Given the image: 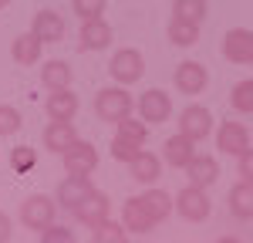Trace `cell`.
Returning a JSON list of instances; mask_svg holds the SVG:
<instances>
[{"instance_id": "cell-1", "label": "cell", "mask_w": 253, "mask_h": 243, "mask_svg": "<svg viewBox=\"0 0 253 243\" xmlns=\"http://www.w3.org/2000/svg\"><path fill=\"white\" fill-rule=\"evenodd\" d=\"M95 115L101 122H112V125H118L125 115H132V95H128V88L125 84L101 88L95 95Z\"/></svg>"}, {"instance_id": "cell-2", "label": "cell", "mask_w": 253, "mask_h": 243, "mask_svg": "<svg viewBox=\"0 0 253 243\" xmlns=\"http://www.w3.org/2000/svg\"><path fill=\"white\" fill-rule=\"evenodd\" d=\"M58 216V200L54 196H44V193H34L20 202V223L27 230H44L47 223H54Z\"/></svg>"}, {"instance_id": "cell-3", "label": "cell", "mask_w": 253, "mask_h": 243, "mask_svg": "<svg viewBox=\"0 0 253 243\" xmlns=\"http://www.w3.org/2000/svg\"><path fill=\"white\" fill-rule=\"evenodd\" d=\"M108 75L115 78V84H135L142 75H145V58L138 54L135 47H122V51H115L112 54V61H108Z\"/></svg>"}, {"instance_id": "cell-4", "label": "cell", "mask_w": 253, "mask_h": 243, "mask_svg": "<svg viewBox=\"0 0 253 243\" xmlns=\"http://www.w3.org/2000/svg\"><path fill=\"white\" fill-rule=\"evenodd\" d=\"M210 209H213V202L206 196V189L203 186H186V189H179V196H175V213L182 216V220L189 223H203L210 216Z\"/></svg>"}, {"instance_id": "cell-5", "label": "cell", "mask_w": 253, "mask_h": 243, "mask_svg": "<svg viewBox=\"0 0 253 243\" xmlns=\"http://www.w3.org/2000/svg\"><path fill=\"white\" fill-rule=\"evenodd\" d=\"M213 112L210 108H203V105H186L182 108V115H179V132L182 135H189L193 142H203L210 132H213Z\"/></svg>"}, {"instance_id": "cell-6", "label": "cell", "mask_w": 253, "mask_h": 243, "mask_svg": "<svg viewBox=\"0 0 253 243\" xmlns=\"http://www.w3.org/2000/svg\"><path fill=\"white\" fill-rule=\"evenodd\" d=\"M64 156V172L68 176H91L98 169V149L91 142H75L68 152H61Z\"/></svg>"}, {"instance_id": "cell-7", "label": "cell", "mask_w": 253, "mask_h": 243, "mask_svg": "<svg viewBox=\"0 0 253 243\" xmlns=\"http://www.w3.org/2000/svg\"><path fill=\"white\" fill-rule=\"evenodd\" d=\"M138 115H142V122H149V125H162V122H169V115H172V98L162 88H149L138 98Z\"/></svg>"}, {"instance_id": "cell-8", "label": "cell", "mask_w": 253, "mask_h": 243, "mask_svg": "<svg viewBox=\"0 0 253 243\" xmlns=\"http://www.w3.org/2000/svg\"><path fill=\"white\" fill-rule=\"evenodd\" d=\"M172 84L182 95H203L206 84H210V71L199 64V61H182L172 75Z\"/></svg>"}, {"instance_id": "cell-9", "label": "cell", "mask_w": 253, "mask_h": 243, "mask_svg": "<svg viewBox=\"0 0 253 243\" xmlns=\"http://www.w3.org/2000/svg\"><path fill=\"white\" fill-rule=\"evenodd\" d=\"M216 149L240 159V152L250 149V132H247V125H240V122H223L219 132H216Z\"/></svg>"}, {"instance_id": "cell-10", "label": "cell", "mask_w": 253, "mask_h": 243, "mask_svg": "<svg viewBox=\"0 0 253 243\" xmlns=\"http://www.w3.org/2000/svg\"><path fill=\"white\" fill-rule=\"evenodd\" d=\"M223 54L233 64H253V31H247V27L230 31L223 40Z\"/></svg>"}, {"instance_id": "cell-11", "label": "cell", "mask_w": 253, "mask_h": 243, "mask_svg": "<svg viewBox=\"0 0 253 243\" xmlns=\"http://www.w3.org/2000/svg\"><path fill=\"white\" fill-rule=\"evenodd\" d=\"M108 209H112L108 196H105V193H98V189H91V193H88V196H84V200H81L71 213H75V220L95 226L98 220H105V216H108Z\"/></svg>"}, {"instance_id": "cell-12", "label": "cell", "mask_w": 253, "mask_h": 243, "mask_svg": "<svg viewBox=\"0 0 253 243\" xmlns=\"http://www.w3.org/2000/svg\"><path fill=\"white\" fill-rule=\"evenodd\" d=\"M78 44H81V51H105L112 44V27L101 17L84 20L81 24V34H78Z\"/></svg>"}, {"instance_id": "cell-13", "label": "cell", "mask_w": 253, "mask_h": 243, "mask_svg": "<svg viewBox=\"0 0 253 243\" xmlns=\"http://www.w3.org/2000/svg\"><path fill=\"white\" fill-rule=\"evenodd\" d=\"M193 156H196V142L189 135H182V132H175L172 139H166V145H162V159L169 165H175V169H186Z\"/></svg>"}, {"instance_id": "cell-14", "label": "cell", "mask_w": 253, "mask_h": 243, "mask_svg": "<svg viewBox=\"0 0 253 243\" xmlns=\"http://www.w3.org/2000/svg\"><path fill=\"white\" fill-rule=\"evenodd\" d=\"M31 31L38 34L44 44H58L61 38H64V17L61 14H54V10H38L34 14V24H31Z\"/></svg>"}, {"instance_id": "cell-15", "label": "cell", "mask_w": 253, "mask_h": 243, "mask_svg": "<svg viewBox=\"0 0 253 243\" xmlns=\"http://www.w3.org/2000/svg\"><path fill=\"white\" fill-rule=\"evenodd\" d=\"M75 142H78V135H75V125H71V122L51 119V125L44 128V145H47V152H68Z\"/></svg>"}, {"instance_id": "cell-16", "label": "cell", "mask_w": 253, "mask_h": 243, "mask_svg": "<svg viewBox=\"0 0 253 243\" xmlns=\"http://www.w3.org/2000/svg\"><path fill=\"white\" fill-rule=\"evenodd\" d=\"M122 226H125L128 233H149V230L156 226V220L149 216V209H145L142 196H135V200L125 202V209H122Z\"/></svg>"}, {"instance_id": "cell-17", "label": "cell", "mask_w": 253, "mask_h": 243, "mask_svg": "<svg viewBox=\"0 0 253 243\" xmlns=\"http://www.w3.org/2000/svg\"><path fill=\"white\" fill-rule=\"evenodd\" d=\"M41 51H44V40H41L34 31L17 34V38H14V44H10V58L17 61V64H38V61H41Z\"/></svg>"}, {"instance_id": "cell-18", "label": "cell", "mask_w": 253, "mask_h": 243, "mask_svg": "<svg viewBox=\"0 0 253 243\" xmlns=\"http://www.w3.org/2000/svg\"><path fill=\"white\" fill-rule=\"evenodd\" d=\"M186 176H189L193 186H203V189H206V186H213V182L219 179V162L196 152L193 159H189V165H186Z\"/></svg>"}, {"instance_id": "cell-19", "label": "cell", "mask_w": 253, "mask_h": 243, "mask_svg": "<svg viewBox=\"0 0 253 243\" xmlns=\"http://www.w3.org/2000/svg\"><path fill=\"white\" fill-rule=\"evenodd\" d=\"M91 193V182H88V176H68V179L58 186V206H64V209H75L84 196Z\"/></svg>"}, {"instance_id": "cell-20", "label": "cell", "mask_w": 253, "mask_h": 243, "mask_svg": "<svg viewBox=\"0 0 253 243\" xmlns=\"http://www.w3.org/2000/svg\"><path fill=\"white\" fill-rule=\"evenodd\" d=\"M78 112V95L71 88H54L47 95V115L51 119H61V122H71Z\"/></svg>"}, {"instance_id": "cell-21", "label": "cell", "mask_w": 253, "mask_h": 243, "mask_svg": "<svg viewBox=\"0 0 253 243\" xmlns=\"http://www.w3.org/2000/svg\"><path fill=\"white\" fill-rule=\"evenodd\" d=\"M128 169H132V179L135 182H156L162 176V159H159L156 152H145V149H138V156L128 162Z\"/></svg>"}, {"instance_id": "cell-22", "label": "cell", "mask_w": 253, "mask_h": 243, "mask_svg": "<svg viewBox=\"0 0 253 243\" xmlns=\"http://www.w3.org/2000/svg\"><path fill=\"white\" fill-rule=\"evenodd\" d=\"M230 213L236 220H253V182L240 179L230 189Z\"/></svg>"}, {"instance_id": "cell-23", "label": "cell", "mask_w": 253, "mask_h": 243, "mask_svg": "<svg viewBox=\"0 0 253 243\" xmlns=\"http://www.w3.org/2000/svg\"><path fill=\"white\" fill-rule=\"evenodd\" d=\"M41 81H44L47 91H54V88H71V68H68V61H47V64L41 68Z\"/></svg>"}, {"instance_id": "cell-24", "label": "cell", "mask_w": 253, "mask_h": 243, "mask_svg": "<svg viewBox=\"0 0 253 243\" xmlns=\"http://www.w3.org/2000/svg\"><path fill=\"white\" fill-rule=\"evenodd\" d=\"M142 202H145V209H149V216L156 223H162L169 213L175 209V200L169 196V193H162V189H149L145 196H142Z\"/></svg>"}, {"instance_id": "cell-25", "label": "cell", "mask_w": 253, "mask_h": 243, "mask_svg": "<svg viewBox=\"0 0 253 243\" xmlns=\"http://www.w3.org/2000/svg\"><path fill=\"white\" fill-rule=\"evenodd\" d=\"M169 40L179 44V47H193L196 40H199V24L182 20V17H172L169 20Z\"/></svg>"}, {"instance_id": "cell-26", "label": "cell", "mask_w": 253, "mask_h": 243, "mask_svg": "<svg viewBox=\"0 0 253 243\" xmlns=\"http://www.w3.org/2000/svg\"><path fill=\"white\" fill-rule=\"evenodd\" d=\"M125 237H128V230H125L122 223H112L108 216L98 220L95 230H91V240L95 243H125Z\"/></svg>"}, {"instance_id": "cell-27", "label": "cell", "mask_w": 253, "mask_h": 243, "mask_svg": "<svg viewBox=\"0 0 253 243\" xmlns=\"http://www.w3.org/2000/svg\"><path fill=\"white\" fill-rule=\"evenodd\" d=\"M172 14L182 20H193V24H203L206 20V0H175Z\"/></svg>"}, {"instance_id": "cell-28", "label": "cell", "mask_w": 253, "mask_h": 243, "mask_svg": "<svg viewBox=\"0 0 253 243\" xmlns=\"http://www.w3.org/2000/svg\"><path fill=\"white\" fill-rule=\"evenodd\" d=\"M230 105H233L236 112H243V115H253V81H240L233 84V91H230Z\"/></svg>"}, {"instance_id": "cell-29", "label": "cell", "mask_w": 253, "mask_h": 243, "mask_svg": "<svg viewBox=\"0 0 253 243\" xmlns=\"http://www.w3.org/2000/svg\"><path fill=\"white\" fill-rule=\"evenodd\" d=\"M118 135H122V139H128V142H138V145H142V142L149 139V122H135L132 115H125V119L118 122Z\"/></svg>"}, {"instance_id": "cell-30", "label": "cell", "mask_w": 253, "mask_h": 243, "mask_svg": "<svg viewBox=\"0 0 253 243\" xmlns=\"http://www.w3.org/2000/svg\"><path fill=\"white\" fill-rule=\"evenodd\" d=\"M41 243H75V230L61 226V223H47L44 230H38Z\"/></svg>"}, {"instance_id": "cell-31", "label": "cell", "mask_w": 253, "mask_h": 243, "mask_svg": "<svg viewBox=\"0 0 253 243\" xmlns=\"http://www.w3.org/2000/svg\"><path fill=\"white\" fill-rule=\"evenodd\" d=\"M71 7L81 20H95L105 14V0H71Z\"/></svg>"}, {"instance_id": "cell-32", "label": "cell", "mask_w": 253, "mask_h": 243, "mask_svg": "<svg viewBox=\"0 0 253 243\" xmlns=\"http://www.w3.org/2000/svg\"><path fill=\"white\" fill-rule=\"evenodd\" d=\"M34 162H38V156H34V149H31V145H17V149L10 152V165H14L17 172L34 169Z\"/></svg>"}, {"instance_id": "cell-33", "label": "cell", "mask_w": 253, "mask_h": 243, "mask_svg": "<svg viewBox=\"0 0 253 243\" xmlns=\"http://www.w3.org/2000/svg\"><path fill=\"white\" fill-rule=\"evenodd\" d=\"M20 128V112L14 105H0V135H14Z\"/></svg>"}, {"instance_id": "cell-34", "label": "cell", "mask_w": 253, "mask_h": 243, "mask_svg": "<svg viewBox=\"0 0 253 243\" xmlns=\"http://www.w3.org/2000/svg\"><path fill=\"white\" fill-rule=\"evenodd\" d=\"M138 142H128V139H122V135H115V142H112V156H115L118 162H132L138 156Z\"/></svg>"}, {"instance_id": "cell-35", "label": "cell", "mask_w": 253, "mask_h": 243, "mask_svg": "<svg viewBox=\"0 0 253 243\" xmlns=\"http://www.w3.org/2000/svg\"><path fill=\"white\" fill-rule=\"evenodd\" d=\"M240 176L247 182H253V149H243L240 152Z\"/></svg>"}, {"instance_id": "cell-36", "label": "cell", "mask_w": 253, "mask_h": 243, "mask_svg": "<svg viewBox=\"0 0 253 243\" xmlns=\"http://www.w3.org/2000/svg\"><path fill=\"white\" fill-rule=\"evenodd\" d=\"M10 240V216L7 213H0V243Z\"/></svg>"}, {"instance_id": "cell-37", "label": "cell", "mask_w": 253, "mask_h": 243, "mask_svg": "<svg viewBox=\"0 0 253 243\" xmlns=\"http://www.w3.org/2000/svg\"><path fill=\"white\" fill-rule=\"evenodd\" d=\"M7 3H10V0H0V10H3V7H7Z\"/></svg>"}]
</instances>
